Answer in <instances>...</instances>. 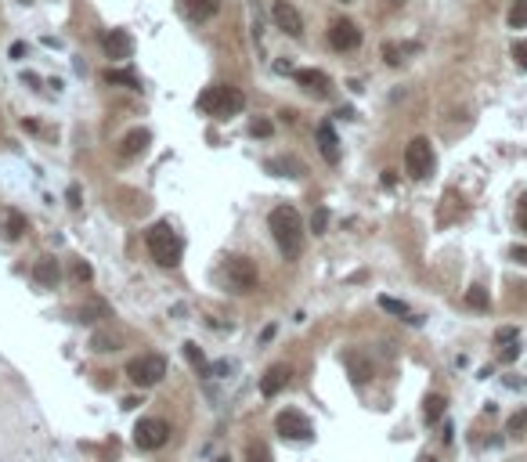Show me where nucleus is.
<instances>
[{
    "label": "nucleus",
    "instance_id": "f257e3e1",
    "mask_svg": "<svg viewBox=\"0 0 527 462\" xmlns=\"http://www.w3.org/2000/svg\"><path fill=\"white\" fill-rule=\"evenodd\" d=\"M267 224H271V235H275L279 249H282V253H285L289 260L304 253V221H300V214H297L292 206H279V209H271Z\"/></svg>",
    "mask_w": 527,
    "mask_h": 462
},
{
    "label": "nucleus",
    "instance_id": "f03ea898",
    "mask_svg": "<svg viewBox=\"0 0 527 462\" xmlns=\"http://www.w3.org/2000/svg\"><path fill=\"white\" fill-rule=\"evenodd\" d=\"M144 246H149V253H152V260H156L159 267H177L181 257H184V242H181V235H177V231L166 224V221L149 228Z\"/></svg>",
    "mask_w": 527,
    "mask_h": 462
},
{
    "label": "nucleus",
    "instance_id": "7ed1b4c3",
    "mask_svg": "<svg viewBox=\"0 0 527 462\" xmlns=\"http://www.w3.org/2000/svg\"><path fill=\"white\" fill-rule=\"evenodd\" d=\"M199 112L214 116V119H228V116H239L246 109V94L239 87H228V83H217V87H206L199 94Z\"/></svg>",
    "mask_w": 527,
    "mask_h": 462
},
{
    "label": "nucleus",
    "instance_id": "20e7f679",
    "mask_svg": "<svg viewBox=\"0 0 527 462\" xmlns=\"http://www.w3.org/2000/svg\"><path fill=\"white\" fill-rule=\"evenodd\" d=\"M433 144L426 141V137H415V141H408V149H405V170H408V177H415V181H426L430 174H433Z\"/></svg>",
    "mask_w": 527,
    "mask_h": 462
},
{
    "label": "nucleus",
    "instance_id": "39448f33",
    "mask_svg": "<svg viewBox=\"0 0 527 462\" xmlns=\"http://www.w3.org/2000/svg\"><path fill=\"white\" fill-rule=\"evenodd\" d=\"M126 375H131V383L138 387H156L163 375H166V358L163 354H141L126 365Z\"/></svg>",
    "mask_w": 527,
    "mask_h": 462
},
{
    "label": "nucleus",
    "instance_id": "423d86ee",
    "mask_svg": "<svg viewBox=\"0 0 527 462\" xmlns=\"http://www.w3.org/2000/svg\"><path fill=\"white\" fill-rule=\"evenodd\" d=\"M166 440H170V423L166 419H141L134 426V445L141 452H159L166 448Z\"/></svg>",
    "mask_w": 527,
    "mask_h": 462
},
{
    "label": "nucleus",
    "instance_id": "0eeeda50",
    "mask_svg": "<svg viewBox=\"0 0 527 462\" xmlns=\"http://www.w3.org/2000/svg\"><path fill=\"white\" fill-rule=\"evenodd\" d=\"M224 278L235 292H253L257 289V264L246 257H228L224 260Z\"/></svg>",
    "mask_w": 527,
    "mask_h": 462
},
{
    "label": "nucleus",
    "instance_id": "6e6552de",
    "mask_svg": "<svg viewBox=\"0 0 527 462\" xmlns=\"http://www.w3.org/2000/svg\"><path fill=\"white\" fill-rule=\"evenodd\" d=\"M279 433L289 437V440H311L314 437V426H311V419L300 412V408H285L279 415Z\"/></svg>",
    "mask_w": 527,
    "mask_h": 462
},
{
    "label": "nucleus",
    "instance_id": "1a4fd4ad",
    "mask_svg": "<svg viewBox=\"0 0 527 462\" xmlns=\"http://www.w3.org/2000/svg\"><path fill=\"white\" fill-rule=\"evenodd\" d=\"M271 18H275V26L282 33H289L292 40L304 36V18H300V11L292 8L289 0H275V4H271Z\"/></svg>",
    "mask_w": 527,
    "mask_h": 462
},
{
    "label": "nucleus",
    "instance_id": "9d476101",
    "mask_svg": "<svg viewBox=\"0 0 527 462\" xmlns=\"http://www.w3.org/2000/svg\"><path fill=\"white\" fill-rule=\"evenodd\" d=\"M329 44L336 51H354L362 44V29H357L350 18H340V22H332V29H329Z\"/></svg>",
    "mask_w": 527,
    "mask_h": 462
},
{
    "label": "nucleus",
    "instance_id": "9b49d317",
    "mask_svg": "<svg viewBox=\"0 0 527 462\" xmlns=\"http://www.w3.org/2000/svg\"><path fill=\"white\" fill-rule=\"evenodd\" d=\"M105 54H109L112 61H126L134 54V36L126 33V29H112V33H105Z\"/></svg>",
    "mask_w": 527,
    "mask_h": 462
},
{
    "label": "nucleus",
    "instance_id": "f8f14e48",
    "mask_svg": "<svg viewBox=\"0 0 527 462\" xmlns=\"http://www.w3.org/2000/svg\"><path fill=\"white\" fill-rule=\"evenodd\" d=\"M314 141H318V152L325 163H340V137H336L332 123H322V127L314 131Z\"/></svg>",
    "mask_w": 527,
    "mask_h": 462
},
{
    "label": "nucleus",
    "instance_id": "ddd939ff",
    "mask_svg": "<svg viewBox=\"0 0 527 462\" xmlns=\"http://www.w3.org/2000/svg\"><path fill=\"white\" fill-rule=\"evenodd\" d=\"M292 76H297V83H300L304 91L318 94V98H325V94H329V76H325L322 69H297Z\"/></svg>",
    "mask_w": 527,
    "mask_h": 462
},
{
    "label": "nucleus",
    "instance_id": "4468645a",
    "mask_svg": "<svg viewBox=\"0 0 527 462\" xmlns=\"http://www.w3.org/2000/svg\"><path fill=\"white\" fill-rule=\"evenodd\" d=\"M285 383H289V368L285 365H271L264 372V380H260V394L264 397H275L279 390H285Z\"/></svg>",
    "mask_w": 527,
    "mask_h": 462
},
{
    "label": "nucleus",
    "instance_id": "2eb2a0df",
    "mask_svg": "<svg viewBox=\"0 0 527 462\" xmlns=\"http://www.w3.org/2000/svg\"><path fill=\"white\" fill-rule=\"evenodd\" d=\"M149 141H152L149 131H131V134L123 137V144H119V156L123 159H134V156H141L144 149H149Z\"/></svg>",
    "mask_w": 527,
    "mask_h": 462
},
{
    "label": "nucleus",
    "instance_id": "dca6fc26",
    "mask_svg": "<svg viewBox=\"0 0 527 462\" xmlns=\"http://www.w3.org/2000/svg\"><path fill=\"white\" fill-rule=\"evenodd\" d=\"M188 18H195V22H206V18H214L221 11V0H181Z\"/></svg>",
    "mask_w": 527,
    "mask_h": 462
},
{
    "label": "nucleus",
    "instance_id": "f3484780",
    "mask_svg": "<svg viewBox=\"0 0 527 462\" xmlns=\"http://www.w3.org/2000/svg\"><path fill=\"white\" fill-rule=\"evenodd\" d=\"M33 278H36V285L51 289V285L58 282V260H54V257H40L36 267H33Z\"/></svg>",
    "mask_w": 527,
    "mask_h": 462
},
{
    "label": "nucleus",
    "instance_id": "a211bd4d",
    "mask_svg": "<svg viewBox=\"0 0 527 462\" xmlns=\"http://www.w3.org/2000/svg\"><path fill=\"white\" fill-rule=\"evenodd\" d=\"M343 365L350 368V380H354V383H365L369 375H372V365H369L357 350H347V354H343Z\"/></svg>",
    "mask_w": 527,
    "mask_h": 462
},
{
    "label": "nucleus",
    "instance_id": "6ab92c4d",
    "mask_svg": "<svg viewBox=\"0 0 527 462\" xmlns=\"http://www.w3.org/2000/svg\"><path fill=\"white\" fill-rule=\"evenodd\" d=\"M105 83H112V87H131V91H141V80H138L131 69H109V73H105Z\"/></svg>",
    "mask_w": 527,
    "mask_h": 462
},
{
    "label": "nucleus",
    "instance_id": "aec40b11",
    "mask_svg": "<svg viewBox=\"0 0 527 462\" xmlns=\"http://www.w3.org/2000/svg\"><path fill=\"white\" fill-rule=\"evenodd\" d=\"M379 307L390 311V314H397V318H405V322H412V325H419V318L408 311V304H401V300H394V297H379Z\"/></svg>",
    "mask_w": 527,
    "mask_h": 462
},
{
    "label": "nucleus",
    "instance_id": "412c9836",
    "mask_svg": "<svg viewBox=\"0 0 527 462\" xmlns=\"http://www.w3.org/2000/svg\"><path fill=\"white\" fill-rule=\"evenodd\" d=\"M445 397H440V394H430L426 397V401H423V419H426V423H437V419L440 415H445Z\"/></svg>",
    "mask_w": 527,
    "mask_h": 462
},
{
    "label": "nucleus",
    "instance_id": "4be33fe9",
    "mask_svg": "<svg viewBox=\"0 0 527 462\" xmlns=\"http://www.w3.org/2000/svg\"><path fill=\"white\" fill-rule=\"evenodd\" d=\"M505 22H510L513 29H527V0H513L510 15H505Z\"/></svg>",
    "mask_w": 527,
    "mask_h": 462
},
{
    "label": "nucleus",
    "instance_id": "5701e85b",
    "mask_svg": "<svg viewBox=\"0 0 527 462\" xmlns=\"http://www.w3.org/2000/svg\"><path fill=\"white\" fill-rule=\"evenodd\" d=\"M184 358L192 362V368H199L202 375H209V365H206V358H202V350L195 347V343H184Z\"/></svg>",
    "mask_w": 527,
    "mask_h": 462
},
{
    "label": "nucleus",
    "instance_id": "b1692460",
    "mask_svg": "<svg viewBox=\"0 0 527 462\" xmlns=\"http://www.w3.org/2000/svg\"><path fill=\"white\" fill-rule=\"evenodd\" d=\"M246 462H271L267 445H260V440H253V445H246Z\"/></svg>",
    "mask_w": 527,
    "mask_h": 462
},
{
    "label": "nucleus",
    "instance_id": "393cba45",
    "mask_svg": "<svg viewBox=\"0 0 527 462\" xmlns=\"http://www.w3.org/2000/svg\"><path fill=\"white\" fill-rule=\"evenodd\" d=\"M524 430H527V408L513 412V415H510V423H505V433H513V437H520Z\"/></svg>",
    "mask_w": 527,
    "mask_h": 462
},
{
    "label": "nucleus",
    "instance_id": "a878e982",
    "mask_svg": "<svg viewBox=\"0 0 527 462\" xmlns=\"http://www.w3.org/2000/svg\"><path fill=\"white\" fill-rule=\"evenodd\" d=\"M105 314H109V307L98 300V304H91V307H80V322H98V318H105Z\"/></svg>",
    "mask_w": 527,
    "mask_h": 462
},
{
    "label": "nucleus",
    "instance_id": "bb28decb",
    "mask_svg": "<svg viewBox=\"0 0 527 462\" xmlns=\"http://www.w3.org/2000/svg\"><path fill=\"white\" fill-rule=\"evenodd\" d=\"M22 231H26V217H22V214H15V209H8V235H11V239H18Z\"/></svg>",
    "mask_w": 527,
    "mask_h": 462
},
{
    "label": "nucleus",
    "instance_id": "cd10ccee",
    "mask_svg": "<svg viewBox=\"0 0 527 462\" xmlns=\"http://www.w3.org/2000/svg\"><path fill=\"white\" fill-rule=\"evenodd\" d=\"M466 304H470V307H477V311H488V292H484L480 285H473V289L466 292Z\"/></svg>",
    "mask_w": 527,
    "mask_h": 462
},
{
    "label": "nucleus",
    "instance_id": "c85d7f7f",
    "mask_svg": "<svg viewBox=\"0 0 527 462\" xmlns=\"http://www.w3.org/2000/svg\"><path fill=\"white\" fill-rule=\"evenodd\" d=\"M91 347H94V350H116V336H109V332H94Z\"/></svg>",
    "mask_w": 527,
    "mask_h": 462
},
{
    "label": "nucleus",
    "instance_id": "c756f323",
    "mask_svg": "<svg viewBox=\"0 0 527 462\" xmlns=\"http://www.w3.org/2000/svg\"><path fill=\"white\" fill-rule=\"evenodd\" d=\"M513 58H517L520 69H527V40H517L513 44Z\"/></svg>",
    "mask_w": 527,
    "mask_h": 462
},
{
    "label": "nucleus",
    "instance_id": "7c9ffc66",
    "mask_svg": "<svg viewBox=\"0 0 527 462\" xmlns=\"http://www.w3.org/2000/svg\"><path fill=\"white\" fill-rule=\"evenodd\" d=\"M271 131H275V127H271L267 119H257V123L249 127V134H253V137H271Z\"/></svg>",
    "mask_w": 527,
    "mask_h": 462
},
{
    "label": "nucleus",
    "instance_id": "2f4dec72",
    "mask_svg": "<svg viewBox=\"0 0 527 462\" xmlns=\"http://www.w3.org/2000/svg\"><path fill=\"white\" fill-rule=\"evenodd\" d=\"M517 358H520V340L505 343V350H502V362H517Z\"/></svg>",
    "mask_w": 527,
    "mask_h": 462
},
{
    "label": "nucleus",
    "instance_id": "473e14b6",
    "mask_svg": "<svg viewBox=\"0 0 527 462\" xmlns=\"http://www.w3.org/2000/svg\"><path fill=\"white\" fill-rule=\"evenodd\" d=\"M73 275H76V278H80V282H87V278H91V275H94V271H91V264H83V260H80V264H76V267H73Z\"/></svg>",
    "mask_w": 527,
    "mask_h": 462
},
{
    "label": "nucleus",
    "instance_id": "72a5a7b5",
    "mask_svg": "<svg viewBox=\"0 0 527 462\" xmlns=\"http://www.w3.org/2000/svg\"><path fill=\"white\" fill-rule=\"evenodd\" d=\"M325 221H329V214H325V209H318V214H314V235H322V231H325Z\"/></svg>",
    "mask_w": 527,
    "mask_h": 462
},
{
    "label": "nucleus",
    "instance_id": "f704fd0d",
    "mask_svg": "<svg viewBox=\"0 0 527 462\" xmlns=\"http://www.w3.org/2000/svg\"><path fill=\"white\" fill-rule=\"evenodd\" d=\"M517 340V329H498L495 332V343H513Z\"/></svg>",
    "mask_w": 527,
    "mask_h": 462
},
{
    "label": "nucleus",
    "instance_id": "c9c22d12",
    "mask_svg": "<svg viewBox=\"0 0 527 462\" xmlns=\"http://www.w3.org/2000/svg\"><path fill=\"white\" fill-rule=\"evenodd\" d=\"M510 257H513L517 264H524V267H527V246H513V249H510Z\"/></svg>",
    "mask_w": 527,
    "mask_h": 462
},
{
    "label": "nucleus",
    "instance_id": "e433bc0d",
    "mask_svg": "<svg viewBox=\"0 0 527 462\" xmlns=\"http://www.w3.org/2000/svg\"><path fill=\"white\" fill-rule=\"evenodd\" d=\"M383 54H387V61H390V66H397V61H401V58H397V54H401V51H397L394 44H387V47H383Z\"/></svg>",
    "mask_w": 527,
    "mask_h": 462
},
{
    "label": "nucleus",
    "instance_id": "4c0bfd02",
    "mask_svg": "<svg viewBox=\"0 0 527 462\" xmlns=\"http://www.w3.org/2000/svg\"><path fill=\"white\" fill-rule=\"evenodd\" d=\"M520 228H524V231H527V195H524V199H520Z\"/></svg>",
    "mask_w": 527,
    "mask_h": 462
},
{
    "label": "nucleus",
    "instance_id": "58836bf2",
    "mask_svg": "<svg viewBox=\"0 0 527 462\" xmlns=\"http://www.w3.org/2000/svg\"><path fill=\"white\" fill-rule=\"evenodd\" d=\"M419 462H437V459H433V455H423V459H419Z\"/></svg>",
    "mask_w": 527,
    "mask_h": 462
}]
</instances>
